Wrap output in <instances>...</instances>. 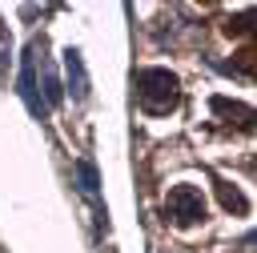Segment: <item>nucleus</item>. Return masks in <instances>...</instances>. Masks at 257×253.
<instances>
[{"label":"nucleus","mask_w":257,"mask_h":253,"mask_svg":"<svg viewBox=\"0 0 257 253\" xmlns=\"http://www.w3.org/2000/svg\"><path fill=\"white\" fill-rule=\"evenodd\" d=\"M137 100H141V108H145V112H153V116L173 112V108H177V100H181L177 76H173L169 68H145V72L137 76Z\"/></svg>","instance_id":"f257e3e1"},{"label":"nucleus","mask_w":257,"mask_h":253,"mask_svg":"<svg viewBox=\"0 0 257 253\" xmlns=\"http://www.w3.org/2000/svg\"><path fill=\"white\" fill-rule=\"evenodd\" d=\"M165 213H169L177 225H197V221L205 217V197H201V189H193V185H173L169 197H165Z\"/></svg>","instance_id":"f03ea898"},{"label":"nucleus","mask_w":257,"mask_h":253,"mask_svg":"<svg viewBox=\"0 0 257 253\" xmlns=\"http://www.w3.org/2000/svg\"><path fill=\"white\" fill-rule=\"evenodd\" d=\"M64 64H68V84H72V92H76V100H80V96L88 92V80H84V64H80V56H76V52H68V60H64Z\"/></svg>","instance_id":"7ed1b4c3"},{"label":"nucleus","mask_w":257,"mask_h":253,"mask_svg":"<svg viewBox=\"0 0 257 253\" xmlns=\"http://www.w3.org/2000/svg\"><path fill=\"white\" fill-rule=\"evenodd\" d=\"M217 193H221V205H225L229 213H245V209H249V201L241 197V189H233V185H217Z\"/></svg>","instance_id":"20e7f679"}]
</instances>
